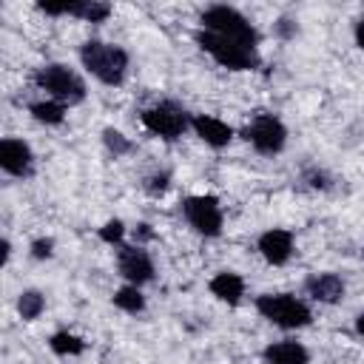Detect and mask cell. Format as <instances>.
<instances>
[{
    "label": "cell",
    "mask_w": 364,
    "mask_h": 364,
    "mask_svg": "<svg viewBox=\"0 0 364 364\" xmlns=\"http://www.w3.org/2000/svg\"><path fill=\"white\" fill-rule=\"evenodd\" d=\"M80 63L102 85H122L128 74V51L122 46L102 40H85L80 46Z\"/></svg>",
    "instance_id": "cell-1"
},
{
    "label": "cell",
    "mask_w": 364,
    "mask_h": 364,
    "mask_svg": "<svg viewBox=\"0 0 364 364\" xmlns=\"http://www.w3.org/2000/svg\"><path fill=\"white\" fill-rule=\"evenodd\" d=\"M196 46H199L205 54H210L222 68H230V71H253V68L262 65L259 48H250V46H245V43L219 37V34L205 31V28L196 31Z\"/></svg>",
    "instance_id": "cell-2"
},
{
    "label": "cell",
    "mask_w": 364,
    "mask_h": 364,
    "mask_svg": "<svg viewBox=\"0 0 364 364\" xmlns=\"http://www.w3.org/2000/svg\"><path fill=\"white\" fill-rule=\"evenodd\" d=\"M34 82H37L40 91L48 94V100L63 102L65 108L85 100V82H82V77L74 68L63 65V63H48L43 68H37L34 71Z\"/></svg>",
    "instance_id": "cell-3"
},
{
    "label": "cell",
    "mask_w": 364,
    "mask_h": 364,
    "mask_svg": "<svg viewBox=\"0 0 364 364\" xmlns=\"http://www.w3.org/2000/svg\"><path fill=\"white\" fill-rule=\"evenodd\" d=\"M256 310L262 318L282 330H299L313 321L310 307L293 293H262L256 296Z\"/></svg>",
    "instance_id": "cell-4"
},
{
    "label": "cell",
    "mask_w": 364,
    "mask_h": 364,
    "mask_svg": "<svg viewBox=\"0 0 364 364\" xmlns=\"http://www.w3.org/2000/svg\"><path fill=\"white\" fill-rule=\"evenodd\" d=\"M199 28L213 31V34L228 37V40H236V43H245L250 48H259V31L233 6H210V9H205L202 17H199Z\"/></svg>",
    "instance_id": "cell-5"
},
{
    "label": "cell",
    "mask_w": 364,
    "mask_h": 364,
    "mask_svg": "<svg viewBox=\"0 0 364 364\" xmlns=\"http://www.w3.org/2000/svg\"><path fill=\"white\" fill-rule=\"evenodd\" d=\"M139 119H142V125L151 134H156V136H162L168 142L171 139H179L191 128V114L185 108H179L176 102H171V100H162V102L145 108L139 114Z\"/></svg>",
    "instance_id": "cell-6"
},
{
    "label": "cell",
    "mask_w": 364,
    "mask_h": 364,
    "mask_svg": "<svg viewBox=\"0 0 364 364\" xmlns=\"http://www.w3.org/2000/svg\"><path fill=\"white\" fill-rule=\"evenodd\" d=\"M242 136L264 156H273V154H282L284 145H287V128L284 122L276 117V114H256L245 128H242Z\"/></svg>",
    "instance_id": "cell-7"
},
{
    "label": "cell",
    "mask_w": 364,
    "mask_h": 364,
    "mask_svg": "<svg viewBox=\"0 0 364 364\" xmlns=\"http://www.w3.org/2000/svg\"><path fill=\"white\" fill-rule=\"evenodd\" d=\"M182 213H185V222H188L199 236L216 239V236L222 233L225 216H222V205H219L216 196H210V193L188 196V199L182 202Z\"/></svg>",
    "instance_id": "cell-8"
},
{
    "label": "cell",
    "mask_w": 364,
    "mask_h": 364,
    "mask_svg": "<svg viewBox=\"0 0 364 364\" xmlns=\"http://www.w3.org/2000/svg\"><path fill=\"white\" fill-rule=\"evenodd\" d=\"M117 270L134 287H142V284L154 282V262H151V256H148V250L142 245H119Z\"/></svg>",
    "instance_id": "cell-9"
},
{
    "label": "cell",
    "mask_w": 364,
    "mask_h": 364,
    "mask_svg": "<svg viewBox=\"0 0 364 364\" xmlns=\"http://www.w3.org/2000/svg\"><path fill=\"white\" fill-rule=\"evenodd\" d=\"M0 168L9 176L17 179H28L34 173V154L28 148V142L17 139V136H6L0 139Z\"/></svg>",
    "instance_id": "cell-10"
},
{
    "label": "cell",
    "mask_w": 364,
    "mask_h": 364,
    "mask_svg": "<svg viewBox=\"0 0 364 364\" xmlns=\"http://www.w3.org/2000/svg\"><path fill=\"white\" fill-rule=\"evenodd\" d=\"M40 11L51 14V17H60V14H71V17H80L85 23H102L108 14H111V6L108 3H100V0H71V3H37Z\"/></svg>",
    "instance_id": "cell-11"
},
{
    "label": "cell",
    "mask_w": 364,
    "mask_h": 364,
    "mask_svg": "<svg viewBox=\"0 0 364 364\" xmlns=\"http://www.w3.org/2000/svg\"><path fill=\"white\" fill-rule=\"evenodd\" d=\"M304 293L318 304H338L347 293V284L338 273L324 270V273H313L304 279Z\"/></svg>",
    "instance_id": "cell-12"
},
{
    "label": "cell",
    "mask_w": 364,
    "mask_h": 364,
    "mask_svg": "<svg viewBox=\"0 0 364 364\" xmlns=\"http://www.w3.org/2000/svg\"><path fill=\"white\" fill-rule=\"evenodd\" d=\"M256 247H259V253L267 264H276V267L287 264L290 256H293V233L284 230V228H270L259 236Z\"/></svg>",
    "instance_id": "cell-13"
},
{
    "label": "cell",
    "mask_w": 364,
    "mask_h": 364,
    "mask_svg": "<svg viewBox=\"0 0 364 364\" xmlns=\"http://www.w3.org/2000/svg\"><path fill=\"white\" fill-rule=\"evenodd\" d=\"M191 128L210 148H225L233 139V128L228 122H222L219 117H210V114H193L191 117Z\"/></svg>",
    "instance_id": "cell-14"
},
{
    "label": "cell",
    "mask_w": 364,
    "mask_h": 364,
    "mask_svg": "<svg viewBox=\"0 0 364 364\" xmlns=\"http://www.w3.org/2000/svg\"><path fill=\"white\" fill-rule=\"evenodd\" d=\"M264 364H310V353L301 341L293 338H282V341H270L262 350Z\"/></svg>",
    "instance_id": "cell-15"
},
{
    "label": "cell",
    "mask_w": 364,
    "mask_h": 364,
    "mask_svg": "<svg viewBox=\"0 0 364 364\" xmlns=\"http://www.w3.org/2000/svg\"><path fill=\"white\" fill-rule=\"evenodd\" d=\"M210 293L219 299V301H228V304H239L242 296H245V279L233 270H222L210 279Z\"/></svg>",
    "instance_id": "cell-16"
},
{
    "label": "cell",
    "mask_w": 364,
    "mask_h": 364,
    "mask_svg": "<svg viewBox=\"0 0 364 364\" xmlns=\"http://www.w3.org/2000/svg\"><path fill=\"white\" fill-rule=\"evenodd\" d=\"M111 301H114V307H119V310L128 313V316H136V313L145 310V296H142L139 287H134V284H122V287L111 296Z\"/></svg>",
    "instance_id": "cell-17"
},
{
    "label": "cell",
    "mask_w": 364,
    "mask_h": 364,
    "mask_svg": "<svg viewBox=\"0 0 364 364\" xmlns=\"http://www.w3.org/2000/svg\"><path fill=\"white\" fill-rule=\"evenodd\" d=\"M28 114L43 122V125H60L65 119V105L63 102H54V100H40V102H31L28 105Z\"/></svg>",
    "instance_id": "cell-18"
},
{
    "label": "cell",
    "mask_w": 364,
    "mask_h": 364,
    "mask_svg": "<svg viewBox=\"0 0 364 364\" xmlns=\"http://www.w3.org/2000/svg\"><path fill=\"white\" fill-rule=\"evenodd\" d=\"M48 347L57 355H80V353H85V341L77 333H68V330H57L48 338Z\"/></svg>",
    "instance_id": "cell-19"
},
{
    "label": "cell",
    "mask_w": 364,
    "mask_h": 364,
    "mask_svg": "<svg viewBox=\"0 0 364 364\" xmlns=\"http://www.w3.org/2000/svg\"><path fill=\"white\" fill-rule=\"evenodd\" d=\"M46 310V296L40 290H23L17 299V313L23 321H34L40 318V313Z\"/></svg>",
    "instance_id": "cell-20"
},
{
    "label": "cell",
    "mask_w": 364,
    "mask_h": 364,
    "mask_svg": "<svg viewBox=\"0 0 364 364\" xmlns=\"http://www.w3.org/2000/svg\"><path fill=\"white\" fill-rule=\"evenodd\" d=\"M102 142H105V148H108L114 156H125V154L131 151V139H125V134L117 131V128H105V131H102Z\"/></svg>",
    "instance_id": "cell-21"
},
{
    "label": "cell",
    "mask_w": 364,
    "mask_h": 364,
    "mask_svg": "<svg viewBox=\"0 0 364 364\" xmlns=\"http://www.w3.org/2000/svg\"><path fill=\"white\" fill-rule=\"evenodd\" d=\"M100 239L108 242V245H122V239H125V225H122V219H108V222L100 228Z\"/></svg>",
    "instance_id": "cell-22"
},
{
    "label": "cell",
    "mask_w": 364,
    "mask_h": 364,
    "mask_svg": "<svg viewBox=\"0 0 364 364\" xmlns=\"http://www.w3.org/2000/svg\"><path fill=\"white\" fill-rule=\"evenodd\" d=\"M28 250H31L34 259H51V256H54V239H51V236H40V239L31 242Z\"/></svg>",
    "instance_id": "cell-23"
},
{
    "label": "cell",
    "mask_w": 364,
    "mask_h": 364,
    "mask_svg": "<svg viewBox=\"0 0 364 364\" xmlns=\"http://www.w3.org/2000/svg\"><path fill=\"white\" fill-rule=\"evenodd\" d=\"M168 173L162 171V173H151V176H145V191L151 193V196H159V193H165L168 191Z\"/></svg>",
    "instance_id": "cell-24"
},
{
    "label": "cell",
    "mask_w": 364,
    "mask_h": 364,
    "mask_svg": "<svg viewBox=\"0 0 364 364\" xmlns=\"http://www.w3.org/2000/svg\"><path fill=\"white\" fill-rule=\"evenodd\" d=\"M353 34H355V46H358V48H364V20H358V23H355V31H353Z\"/></svg>",
    "instance_id": "cell-25"
},
{
    "label": "cell",
    "mask_w": 364,
    "mask_h": 364,
    "mask_svg": "<svg viewBox=\"0 0 364 364\" xmlns=\"http://www.w3.org/2000/svg\"><path fill=\"white\" fill-rule=\"evenodd\" d=\"M279 31L287 37L290 31H296V23H290V20H279Z\"/></svg>",
    "instance_id": "cell-26"
},
{
    "label": "cell",
    "mask_w": 364,
    "mask_h": 364,
    "mask_svg": "<svg viewBox=\"0 0 364 364\" xmlns=\"http://www.w3.org/2000/svg\"><path fill=\"white\" fill-rule=\"evenodd\" d=\"M136 228H139V230H136V233H139V239H151V236H154V233H151V225H145V222H142V225H136Z\"/></svg>",
    "instance_id": "cell-27"
},
{
    "label": "cell",
    "mask_w": 364,
    "mask_h": 364,
    "mask_svg": "<svg viewBox=\"0 0 364 364\" xmlns=\"http://www.w3.org/2000/svg\"><path fill=\"white\" fill-rule=\"evenodd\" d=\"M3 264H9V259H11V245H9V239H3Z\"/></svg>",
    "instance_id": "cell-28"
},
{
    "label": "cell",
    "mask_w": 364,
    "mask_h": 364,
    "mask_svg": "<svg viewBox=\"0 0 364 364\" xmlns=\"http://www.w3.org/2000/svg\"><path fill=\"white\" fill-rule=\"evenodd\" d=\"M355 333L364 338V313H358V316H355Z\"/></svg>",
    "instance_id": "cell-29"
},
{
    "label": "cell",
    "mask_w": 364,
    "mask_h": 364,
    "mask_svg": "<svg viewBox=\"0 0 364 364\" xmlns=\"http://www.w3.org/2000/svg\"><path fill=\"white\" fill-rule=\"evenodd\" d=\"M361 256H364V250H361Z\"/></svg>",
    "instance_id": "cell-30"
}]
</instances>
